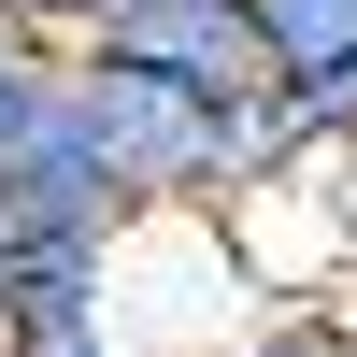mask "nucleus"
<instances>
[{"instance_id": "nucleus-1", "label": "nucleus", "mask_w": 357, "mask_h": 357, "mask_svg": "<svg viewBox=\"0 0 357 357\" xmlns=\"http://www.w3.org/2000/svg\"><path fill=\"white\" fill-rule=\"evenodd\" d=\"M0 215L43 229L57 257H114L129 243V215H114V186H100V143H86V114H72V72H43V100L0 129Z\"/></svg>"}, {"instance_id": "nucleus-2", "label": "nucleus", "mask_w": 357, "mask_h": 357, "mask_svg": "<svg viewBox=\"0 0 357 357\" xmlns=\"http://www.w3.org/2000/svg\"><path fill=\"white\" fill-rule=\"evenodd\" d=\"M72 57H129V72L186 86V100H257V86H272V57H257L243 0H158V15H100Z\"/></svg>"}, {"instance_id": "nucleus-3", "label": "nucleus", "mask_w": 357, "mask_h": 357, "mask_svg": "<svg viewBox=\"0 0 357 357\" xmlns=\"http://www.w3.org/2000/svg\"><path fill=\"white\" fill-rule=\"evenodd\" d=\"M272 86H314V72H357V0H243Z\"/></svg>"}, {"instance_id": "nucleus-4", "label": "nucleus", "mask_w": 357, "mask_h": 357, "mask_svg": "<svg viewBox=\"0 0 357 357\" xmlns=\"http://www.w3.org/2000/svg\"><path fill=\"white\" fill-rule=\"evenodd\" d=\"M0 357H129V329H114L100 286H43V301L0 329Z\"/></svg>"}, {"instance_id": "nucleus-5", "label": "nucleus", "mask_w": 357, "mask_h": 357, "mask_svg": "<svg viewBox=\"0 0 357 357\" xmlns=\"http://www.w3.org/2000/svg\"><path fill=\"white\" fill-rule=\"evenodd\" d=\"M200 357H343V301H243Z\"/></svg>"}, {"instance_id": "nucleus-6", "label": "nucleus", "mask_w": 357, "mask_h": 357, "mask_svg": "<svg viewBox=\"0 0 357 357\" xmlns=\"http://www.w3.org/2000/svg\"><path fill=\"white\" fill-rule=\"evenodd\" d=\"M86 29H100V0H0V43H29V57H72Z\"/></svg>"}, {"instance_id": "nucleus-7", "label": "nucleus", "mask_w": 357, "mask_h": 357, "mask_svg": "<svg viewBox=\"0 0 357 357\" xmlns=\"http://www.w3.org/2000/svg\"><path fill=\"white\" fill-rule=\"evenodd\" d=\"M43 72H57V57H29V43H0V129H15L29 100H43Z\"/></svg>"}, {"instance_id": "nucleus-8", "label": "nucleus", "mask_w": 357, "mask_h": 357, "mask_svg": "<svg viewBox=\"0 0 357 357\" xmlns=\"http://www.w3.org/2000/svg\"><path fill=\"white\" fill-rule=\"evenodd\" d=\"M329 200H343V243H357V143L329 158Z\"/></svg>"}, {"instance_id": "nucleus-9", "label": "nucleus", "mask_w": 357, "mask_h": 357, "mask_svg": "<svg viewBox=\"0 0 357 357\" xmlns=\"http://www.w3.org/2000/svg\"><path fill=\"white\" fill-rule=\"evenodd\" d=\"M100 15H158V0H100Z\"/></svg>"}, {"instance_id": "nucleus-10", "label": "nucleus", "mask_w": 357, "mask_h": 357, "mask_svg": "<svg viewBox=\"0 0 357 357\" xmlns=\"http://www.w3.org/2000/svg\"><path fill=\"white\" fill-rule=\"evenodd\" d=\"M343 357H357V301H343Z\"/></svg>"}]
</instances>
